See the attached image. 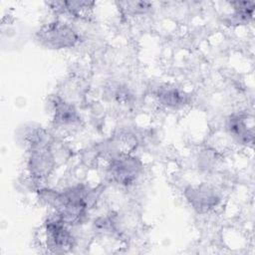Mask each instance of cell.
Listing matches in <instances>:
<instances>
[{
	"label": "cell",
	"instance_id": "obj_1",
	"mask_svg": "<svg viewBox=\"0 0 255 255\" xmlns=\"http://www.w3.org/2000/svg\"><path fill=\"white\" fill-rule=\"evenodd\" d=\"M79 34L62 21H53L42 26L36 33L40 45L54 50L72 48L79 42Z\"/></svg>",
	"mask_w": 255,
	"mask_h": 255
},
{
	"label": "cell",
	"instance_id": "obj_2",
	"mask_svg": "<svg viewBox=\"0 0 255 255\" xmlns=\"http://www.w3.org/2000/svg\"><path fill=\"white\" fill-rule=\"evenodd\" d=\"M45 246L52 253H64L74 245V238L67 228V223L56 214L44 225Z\"/></svg>",
	"mask_w": 255,
	"mask_h": 255
},
{
	"label": "cell",
	"instance_id": "obj_3",
	"mask_svg": "<svg viewBox=\"0 0 255 255\" xmlns=\"http://www.w3.org/2000/svg\"><path fill=\"white\" fill-rule=\"evenodd\" d=\"M141 169L140 161L128 154L114 157L109 165V174L114 181L122 185H129L135 181Z\"/></svg>",
	"mask_w": 255,
	"mask_h": 255
},
{
	"label": "cell",
	"instance_id": "obj_4",
	"mask_svg": "<svg viewBox=\"0 0 255 255\" xmlns=\"http://www.w3.org/2000/svg\"><path fill=\"white\" fill-rule=\"evenodd\" d=\"M184 195L192 208L199 213L210 211L217 206L220 201L217 191L207 183L186 187Z\"/></svg>",
	"mask_w": 255,
	"mask_h": 255
},
{
	"label": "cell",
	"instance_id": "obj_5",
	"mask_svg": "<svg viewBox=\"0 0 255 255\" xmlns=\"http://www.w3.org/2000/svg\"><path fill=\"white\" fill-rule=\"evenodd\" d=\"M53 120L57 126H67L73 125L79 121V115L74 108L69 103H66L60 98H55L53 100Z\"/></svg>",
	"mask_w": 255,
	"mask_h": 255
},
{
	"label": "cell",
	"instance_id": "obj_6",
	"mask_svg": "<svg viewBox=\"0 0 255 255\" xmlns=\"http://www.w3.org/2000/svg\"><path fill=\"white\" fill-rule=\"evenodd\" d=\"M227 128L231 135L242 143H247L253 140V128L252 126L249 127L246 116L236 115L230 117Z\"/></svg>",
	"mask_w": 255,
	"mask_h": 255
},
{
	"label": "cell",
	"instance_id": "obj_7",
	"mask_svg": "<svg viewBox=\"0 0 255 255\" xmlns=\"http://www.w3.org/2000/svg\"><path fill=\"white\" fill-rule=\"evenodd\" d=\"M56 12L65 13L73 17H84L93 8L94 2L88 1H60L48 3Z\"/></svg>",
	"mask_w": 255,
	"mask_h": 255
},
{
	"label": "cell",
	"instance_id": "obj_8",
	"mask_svg": "<svg viewBox=\"0 0 255 255\" xmlns=\"http://www.w3.org/2000/svg\"><path fill=\"white\" fill-rule=\"evenodd\" d=\"M156 97L162 105L170 108L181 107L187 102V96L183 92L168 85L160 87L157 90Z\"/></svg>",
	"mask_w": 255,
	"mask_h": 255
},
{
	"label": "cell",
	"instance_id": "obj_9",
	"mask_svg": "<svg viewBox=\"0 0 255 255\" xmlns=\"http://www.w3.org/2000/svg\"><path fill=\"white\" fill-rule=\"evenodd\" d=\"M230 5L234 9V15L239 21H249L253 16L254 3L246 1L231 2Z\"/></svg>",
	"mask_w": 255,
	"mask_h": 255
},
{
	"label": "cell",
	"instance_id": "obj_10",
	"mask_svg": "<svg viewBox=\"0 0 255 255\" xmlns=\"http://www.w3.org/2000/svg\"><path fill=\"white\" fill-rule=\"evenodd\" d=\"M121 8H123L128 14L136 15L142 14L149 10L151 4L146 1H126L120 3Z\"/></svg>",
	"mask_w": 255,
	"mask_h": 255
}]
</instances>
